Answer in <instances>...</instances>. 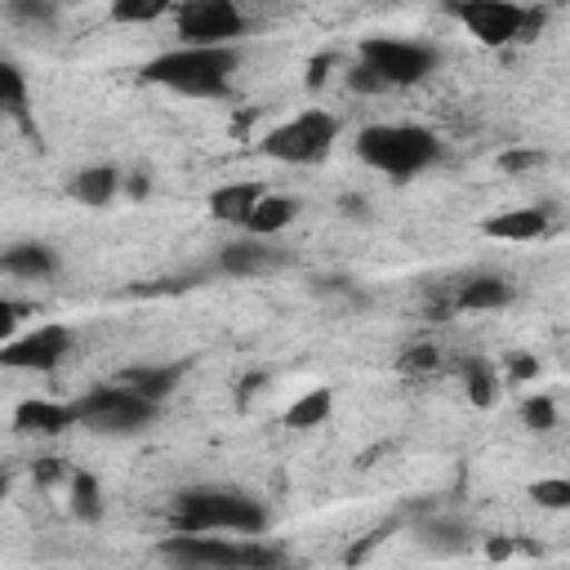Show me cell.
Wrapping results in <instances>:
<instances>
[{
	"label": "cell",
	"instance_id": "obj_27",
	"mask_svg": "<svg viewBox=\"0 0 570 570\" xmlns=\"http://www.w3.org/2000/svg\"><path fill=\"white\" fill-rule=\"evenodd\" d=\"M530 499L534 508H548V512H561L570 508V476H543L530 485Z\"/></svg>",
	"mask_w": 570,
	"mask_h": 570
},
{
	"label": "cell",
	"instance_id": "obj_30",
	"mask_svg": "<svg viewBox=\"0 0 570 570\" xmlns=\"http://www.w3.org/2000/svg\"><path fill=\"white\" fill-rule=\"evenodd\" d=\"M534 374H539V361H534V356H525V352H512V356H508V379H512V383H530Z\"/></svg>",
	"mask_w": 570,
	"mask_h": 570
},
{
	"label": "cell",
	"instance_id": "obj_35",
	"mask_svg": "<svg viewBox=\"0 0 570 570\" xmlns=\"http://www.w3.org/2000/svg\"><path fill=\"white\" fill-rule=\"evenodd\" d=\"M71 4H76V0H71Z\"/></svg>",
	"mask_w": 570,
	"mask_h": 570
},
{
	"label": "cell",
	"instance_id": "obj_8",
	"mask_svg": "<svg viewBox=\"0 0 570 570\" xmlns=\"http://www.w3.org/2000/svg\"><path fill=\"white\" fill-rule=\"evenodd\" d=\"M450 13L490 49L499 45H512V40H525V31L539 22L534 13H525L521 4L512 0H450Z\"/></svg>",
	"mask_w": 570,
	"mask_h": 570
},
{
	"label": "cell",
	"instance_id": "obj_10",
	"mask_svg": "<svg viewBox=\"0 0 570 570\" xmlns=\"http://www.w3.org/2000/svg\"><path fill=\"white\" fill-rule=\"evenodd\" d=\"M67 352H71V330L58 325V321H45V325H36V330L22 334V338H4L0 361H4L9 370L49 374V370H58V361H62Z\"/></svg>",
	"mask_w": 570,
	"mask_h": 570
},
{
	"label": "cell",
	"instance_id": "obj_28",
	"mask_svg": "<svg viewBox=\"0 0 570 570\" xmlns=\"http://www.w3.org/2000/svg\"><path fill=\"white\" fill-rule=\"evenodd\" d=\"M521 423H525L530 432H552V428H557V405H552V396H543V392L525 396V405H521Z\"/></svg>",
	"mask_w": 570,
	"mask_h": 570
},
{
	"label": "cell",
	"instance_id": "obj_34",
	"mask_svg": "<svg viewBox=\"0 0 570 570\" xmlns=\"http://www.w3.org/2000/svg\"><path fill=\"white\" fill-rule=\"evenodd\" d=\"M330 62H334L330 53H321V58H312V67H307V85H312V89H316V85L325 80V71H330Z\"/></svg>",
	"mask_w": 570,
	"mask_h": 570
},
{
	"label": "cell",
	"instance_id": "obj_19",
	"mask_svg": "<svg viewBox=\"0 0 570 570\" xmlns=\"http://www.w3.org/2000/svg\"><path fill=\"white\" fill-rule=\"evenodd\" d=\"M178 374H183L178 365H129V370L116 374V383L142 392L147 401H165V396L178 387Z\"/></svg>",
	"mask_w": 570,
	"mask_h": 570
},
{
	"label": "cell",
	"instance_id": "obj_2",
	"mask_svg": "<svg viewBox=\"0 0 570 570\" xmlns=\"http://www.w3.org/2000/svg\"><path fill=\"white\" fill-rule=\"evenodd\" d=\"M169 525L174 530H232V534H263L267 530V508L240 490L223 485H191L178 490L169 503Z\"/></svg>",
	"mask_w": 570,
	"mask_h": 570
},
{
	"label": "cell",
	"instance_id": "obj_23",
	"mask_svg": "<svg viewBox=\"0 0 570 570\" xmlns=\"http://www.w3.org/2000/svg\"><path fill=\"white\" fill-rule=\"evenodd\" d=\"M67 503H71V517H80V521H98L102 517V490H98V481L89 476V472H71L67 476Z\"/></svg>",
	"mask_w": 570,
	"mask_h": 570
},
{
	"label": "cell",
	"instance_id": "obj_13",
	"mask_svg": "<svg viewBox=\"0 0 570 570\" xmlns=\"http://www.w3.org/2000/svg\"><path fill=\"white\" fill-rule=\"evenodd\" d=\"M76 423H80L76 401L67 405V401H45V396H36V401H22V405L13 410V428L27 432V436H58V432H67V428H76Z\"/></svg>",
	"mask_w": 570,
	"mask_h": 570
},
{
	"label": "cell",
	"instance_id": "obj_26",
	"mask_svg": "<svg viewBox=\"0 0 570 570\" xmlns=\"http://www.w3.org/2000/svg\"><path fill=\"white\" fill-rule=\"evenodd\" d=\"M459 374H463V392L472 396V405H490L494 401V370L481 356H463Z\"/></svg>",
	"mask_w": 570,
	"mask_h": 570
},
{
	"label": "cell",
	"instance_id": "obj_16",
	"mask_svg": "<svg viewBox=\"0 0 570 570\" xmlns=\"http://www.w3.org/2000/svg\"><path fill=\"white\" fill-rule=\"evenodd\" d=\"M481 232H485V236H494V240H534V236H543V232H548V209H539V205L503 209V214L485 218V223H481Z\"/></svg>",
	"mask_w": 570,
	"mask_h": 570
},
{
	"label": "cell",
	"instance_id": "obj_21",
	"mask_svg": "<svg viewBox=\"0 0 570 570\" xmlns=\"http://www.w3.org/2000/svg\"><path fill=\"white\" fill-rule=\"evenodd\" d=\"M468 539H472V530L454 517H432V521L419 525V543L432 548V552H463Z\"/></svg>",
	"mask_w": 570,
	"mask_h": 570
},
{
	"label": "cell",
	"instance_id": "obj_18",
	"mask_svg": "<svg viewBox=\"0 0 570 570\" xmlns=\"http://www.w3.org/2000/svg\"><path fill=\"white\" fill-rule=\"evenodd\" d=\"M294 218H298V196H272V191H267V196L254 205L245 232H249V236H276V232H285Z\"/></svg>",
	"mask_w": 570,
	"mask_h": 570
},
{
	"label": "cell",
	"instance_id": "obj_5",
	"mask_svg": "<svg viewBox=\"0 0 570 570\" xmlns=\"http://www.w3.org/2000/svg\"><path fill=\"white\" fill-rule=\"evenodd\" d=\"M338 142V116L312 107V111H298L289 120H281L276 129L263 134V156L281 160V165H316L330 156V147Z\"/></svg>",
	"mask_w": 570,
	"mask_h": 570
},
{
	"label": "cell",
	"instance_id": "obj_22",
	"mask_svg": "<svg viewBox=\"0 0 570 570\" xmlns=\"http://www.w3.org/2000/svg\"><path fill=\"white\" fill-rule=\"evenodd\" d=\"M330 410H334V392H330V387H312V392H303V396L285 410V423L298 428V432H307V428H321V423L330 419Z\"/></svg>",
	"mask_w": 570,
	"mask_h": 570
},
{
	"label": "cell",
	"instance_id": "obj_32",
	"mask_svg": "<svg viewBox=\"0 0 570 570\" xmlns=\"http://www.w3.org/2000/svg\"><path fill=\"white\" fill-rule=\"evenodd\" d=\"M539 160H543L539 151H508V156H499V165H503V169H534Z\"/></svg>",
	"mask_w": 570,
	"mask_h": 570
},
{
	"label": "cell",
	"instance_id": "obj_24",
	"mask_svg": "<svg viewBox=\"0 0 570 570\" xmlns=\"http://www.w3.org/2000/svg\"><path fill=\"white\" fill-rule=\"evenodd\" d=\"M58 0H4V18L22 31H49L53 27V9Z\"/></svg>",
	"mask_w": 570,
	"mask_h": 570
},
{
	"label": "cell",
	"instance_id": "obj_15",
	"mask_svg": "<svg viewBox=\"0 0 570 570\" xmlns=\"http://www.w3.org/2000/svg\"><path fill=\"white\" fill-rule=\"evenodd\" d=\"M67 191H71V200H80V205H89V209H102V205H111L116 191H120V169H116V165H85V169L71 174Z\"/></svg>",
	"mask_w": 570,
	"mask_h": 570
},
{
	"label": "cell",
	"instance_id": "obj_20",
	"mask_svg": "<svg viewBox=\"0 0 570 570\" xmlns=\"http://www.w3.org/2000/svg\"><path fill=\"white\" fill-rule=\"evenodd\" d=\"M0 107H4V116H9L13 125H22V129L36 134L31 111H27V76H22V67H18L13 58L0 62Z\"/></svg>",
	"mask_w": 570,
	"mask_h": 570
},
{
	"label": "cell",
	"instance_id": "obj_1",
	"mask_svg": "<svg viewBox=\"0 0 570 570\" xmlns=\"http://www.w3.org/2000/svg\"><path fill=\"white\" fill-rule=\"evenodd\" d=\"M236 45H178L142 62V80L183 98H223L236 80Z\"/></svg>",
	"mask_w": 570,
	"mask_h": 570
},
{
	"label": "cell",
	"instance_id": "obj_33",
	"mask_svg": "<svg viewBox=\"0 0 570 570\" xmlns=\"http://www.w3.org/2000/svg\"><path fill=\"white\" fill-rule=\"evenodd\" d=\"M423 365H428V370L436 365V352H432V347H410L405 361H401V370H423Z\"/></svg>",
	"mask_w": 570,
	"mask_h": 570
},
{
	"label": "cell",
	"instance_id": "obj_9",
	"mask_svg": "<svg viewBox=\"0 0 570 570\" xmlns=\"http://www.w3.org/2000/svg\"><path fill=\"white\" fill-rule=\"evenodd\" d=\"M240 31H245V13L236 0H183L178 4L183 45H236Z\"/></svg>",
	"mask_w": 570,
	"mask_h": 570
},
{
	"label": "cell",
	"instance_id": "obj_25",
	"mask_svg": "<svg viewBox=\"0 0 570 570\" xmlns=\"http://www.w3.org/2000/svg\"><path fill=\"white\" fill-rule=\"evenodd\" d=\"M178 0H111V22H125V27H142V22H156L174 9Z\"/></svg>",
	"mask_w": 570,
	"mask_h": 570
},
{
	"label": "cell",
	"instance_id": "obj_6",
	"mask_svg": "<svg viewBox=\"0 0 570 570\" xmlns=\"http://www.w3.org/2000/svg\"><path fill=\"white\" fill-rule=\"evenodd\" d=\"M160 401H147L142 392L125 387V383H102L94 392H85L76 401V414H80V428L89 432H102V436H129V432H142L151 419H156Z\"/></svg>",
	"mask_w": 570,
	"mask_h": 570
},
{
	"label": "cell",
	"instance_id": "obj_7",
	"mask_svg": "<svg viewBox=\"0 0 570 570\" xmlns=\"http://www.w3.org/2000/svg\"><path fill=\"white\" fill-rule=\"evenodd\" d=\"M356 58L370 62L387 80V89H410V85L428 80L436 71V62H441V53L432 45L401 40V36H370V40H361Z\"/></svg>",
	"mask_w": 570,
	"mask_h": 570
},
{
	"label": "cell",
	"instance_id": "obj_14",
	"mask_svg": "<svg viewBox=\"0 0 570 570\" xmlns=\"http://www.w3.org/2000/svg\"><path fill=\"white\" fill-rule=\"evenodd\" d=\"M0 267L13 281H45V276L58 272V249L45 245V240H22V245H9L0 254Z\"/></svg>",
	"mask_w": 570,
	"mask_h": 570
},
{
	"label": "cell",
	"instance_id": "obj_31",
	"mask_svg": "<svg viewBox=\"0 0 570 570\" xmlns=\"http://www.w3.org/2000/svg\"><path fill=\"white\" fill-rule=\"evenodd\" d=\"M22 312H27V307H22L18 298H0V334H4V338H13V325H18Z\"/></svg>",
	"mask_w": 570,
	"mask_h": 570
},
{
	"label": "cell",
	"instance_id": "obj_12",
	"mask_svg": "<svg viewBox=\"0 0 570 570\" xmlns=\"http://www.w3.org/2000/svg\"><path fill=\"white\" fill-rule=\"evenodd\" d=\"M512 294L517 289H512V281L503 272H468L454 285L450 303H454V312H499V307L512 303Z\"/></svg>",
	"mask_w": 570,
	"mask_h": 570
},
{
	"label": "cell",
	"instance_id": "obj_11",
	"mask_svg": "<svg viewBox=\"0 0 570 570\" xmlns=\"http://www.w3.org/2000/svg\"><path fill=\"white\" fill-rule=\"evenodd\" d=\"M285 258H289V254L276 249L272 236H249V232H245L240 240L223 245L218 272H227V276H267V272H276Z\"/></svg>",
	"mask_w": 570,
	"mask_h": 570
},
{
	"label": "cell",
	"instance_id": "obj_4",
	"mask_svg": "<svg viewBox=\"0 0 570 570\" xmlns=\"http://www.w3.org/2000/svg\"><path fill=\"white\" fill-rule=\"evenodd\" d=\"M160 557L183 570H254V566H276L285 552L258 543V534H245L240 543L223 539V530H174L160 543Z\"/></svg>",
	"mask_w": 570,
	"mask_h": 570
},
{
	"label": "cell",
	"instance_id": "obj_3",
	"mask_svg": "<svg viewBox=\"0 0 570 570\" xmlns=\"http://www.w3.org/2000/svg\"><path fill=\"white\" fill-rule=\"evenodd\" d=\"M441 151H445L441 138L423 125H365L356 134V156L396 183L432 169L441 160Z\"/></svg>",
	"mask_w": 570,
	"mask_h": 570
},
{
	"label": "cell",
	"instance_id": "obj_17",
	"mask_svg": "<svg viewBox=\"0 0 570 570\" xmlns=\"http://www.w3.org/2000/svg\"><path fill=\"white\" fill-rule=\"evenodd\" d=\"M263 196H267V191H263L258 183H227V187L209 191V214H214L218 223H236V227H245L249 214H254V205H258Z\"/></svg>",
	"mask_w": 570,
	"mask_h": 570
},
{
	"label": "cell",
	"instance_id": "obj_29",
	"mask_svg": "<svg viewBox=\"0 0 570 570\" xmlns=\"http://www.w3.org/2000/svg\"><path fill=\"white\" fill-rule=\"evenodd\" d=\"M347 89H352V94H387V80H383L370 62H361V58H356V62H352V71H347Z\"/></svg>",
	"mask_w": 570,
	"mask_h": 570
}]
</instances>
